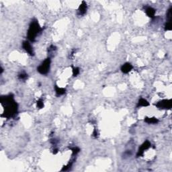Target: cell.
Instances as JSON below:
<instances>
[{
	"mask_svg": "<svg viewBox=\"0 0 172 172\" xmlns=\"http://www.w3.org/2000/svg\"><path fill=\"white\" fill-rule=\"evenodd\" d=\"M36 104H37L38 108H40V109H41V108H42L44 107L43 101H42V100H38L37 102H36Z\"/></svg>",
	"mask_w": 172,
	"mask_h": 172,
	"instance_id": "2e32d148",
	"label": "cell"
},
{
	"mask_svg": "<svg viewBox=\"0 0 172 172\" xmlns=\"http://www.w3.org/2000/svg\"><path fill=\"white\" fill-rule=\"evenodd\" d=\"M145 122H146L147 124H157L159 122V120L156 118H145Z\"/></svg>",
	"mask_w": 172,
	"mask_h": 172,
	"instance_id": "30bf717a",
	"label": "cell"
},
{
	"mask_svg": "<svg viewBox=\"0 0 172 172\" xmlns=\"http://www.w3.org/2000/svg\"><path fill=\"white\" fill-rule=\"evenodd\" d=\"M18 77L20 80H26L28 78V75L25 73H20L18 75Z\"/></svg>",
	"mask_w": 172,
	"mask_h": 172,
	"instance_id": "4fadbf2b",
	"label": "cell"
},
{
	"mask_svg": "<svg viewBox=\"0 0 172 172\" xmlns=\"http://www.w3.org/2000/svg\"><path fill=\"white\" fill-rule=\"evenodd\" d=\"M145 12H146V14L151 18H154L155 15V10L154 8L149 6L145 8Z\"/></svg>",
	"mask_w": 172,
	"mask_h": 172,
	"instance_id": "9c48e42d",
	"label": "cell"
},
{
	"mask_svg": "<svg viewBox=\"0 0 172 172\" xmlns=\"http://www.w3.org/2000/svg\"><path fill=\"white\" fill-rule=\"evenodd\" d=\"M55 92H56V93L59 95H63V94L65 93V92H66V90H65V89L63 88V87H58L57 85H55Z\"/></svg>",
	"mask_w": 172,
	"mask_h": 172,
	"instance_id": "8fae6325",
	"label": "cell"
},
{
	"mask_svg": "<svg viewBox=\"0 0 172 172\" xmlns=\"http://www.w3.org/2000/svg\"><path fill=\"white\" fill-rule=\"evenodd\" d=\"M50 66V59L47 58L43 61V63L37 68V71L40 74L46 75L49 72Z\"/></svg>",
	"mask_w": 172,
	"mask_h": 172,
	"instance_id": "3957f363",
	"label": "cell"
},
{
	"mask_svg": "<svg viewBox=\"0 0 172 172\" xmlns=\"http://www.w3.org/2000/svg\"><path fill=\"white\" fill-rule=\"evenodd\" d=\"M79 72H80V71H79V69L78 67H74L73 69V75L74 77L78 75L79 74Z\"/></svg>",
	"mask_w": 172,
	"mask_h": 172,
	"instance_id": "9a60e30c",
	"label": "cell"
},
{
	"mask_svg": "<svg viewBox=\"0 0 172 172\" xmlns=\"http://www.w3.org/2000/svg\"><path fill=\"white\" fill-rule=\"evenodd\" d=\"M172 106L171 100H163L159 101L156 104L157 108L159 109H171Z\"/></svg>",
	"mask_w": 172,
	"mask_h": 172,
	"instance_id": "277c9868",
	"label": "cell"
},
{
	"mask_svg": "<svg viewBox=\"0 0 172 172\" xmlns=\"http://www.w3.org/2000/svg\"><path fill=\"white\" fill-rule=\"evenodd\" d=\"M151 146V143H150L149 141H145V143H143V145H142L141 146L139 147V149H138V153H137V157L143 156V154H144V153H145V150L148 149Z\"/></svg>",
	"mask_w": 172,
	"mask_h": 172,
	"instance_id": "5b68a950",
	"label": "cell"
},
{
	"mask_svg": "<svg viewBox=\"0 0 172 172\" xmlns=\"http://www.w3.org/2000/svg\"><path fill=\"white\" fill-rule=\"evenodd\" d=\"M71 151L73 152V154L77 155L80 151V149L78 147H73V148H71Z\"/></svg>",
	"mask_w": 172,
	"mask_h": 172,
	"instance_id": "e0dca14e",
	"label": "cell"
},
{
	"mask_svg": "<svg viewBox=\"0 0 172 172\" xmlns=\"http://www.w3.org/2000/svg\"><path fill=\"white\" fill-rule=\"evenodd\" d=\"M87 3H85V2H82V3H81L80 5H79V9H78L79 14L80 15H84L86 13V11H87Z\"/></svg>",
	"mask_w": 172,
	"mask_h": 172,
	"instance_id": "ba28073f",
	"label": "cell"
},
{
	"mask_svg": "<svg viewBox=\"0 0 172 172\" xmlns=\"http://www.w3.org/2000/svg\"><path fill=\"white\" fill-rule=\"evenodd\" d=\"M132 69V65L129 63H125V64H124L121 67V71H122V73H128L130 72Z\"/></svg>",
	"mask_w": 172,
	"mask_h": 172,
	"instance_id": "52a82bcc",
	"label": "cell"
},
{
	"mask_svg": "<svg viewBox=\"0 0 172 172\" xmlns=\"http://www.w3.org/2000/svg\"><path fill=\"white\" fill-rule=\"evenodd\" d=\"M42 31V28L40 27L36 20H33L30 24L29 28L28 30V39L30 41L34 42L36 38Z\"/></svg>",
	"mask_w": 172,
	"mask_h": 172,
	"instance_id": "7a4b0ae2",
	"label": "cell"
},
{
	"mask_svg": "<svg viewBox=\"0 0 172 172\" xmlns=\"http://www.w3.org/2000/svg\"><path fill=\"white\" fill-rule=\"evenodd\" d=\"M149 106V103L148 102L147 100H146L144 98H141L140 100H138V104L137 106L139 107V106H143V107H146V106Z\"/></svg>",
	"mask_w": 172,
	"mask_h": 172,
	"instance_id": "7c38bea8",
	"label": "cell"
},
{
	"mask_svg": "<svg viewBox=\"0 0 172 172\" xmlns=\"http://www.w3.org/2000/svg\"><path fill=\"white\" fill-rule=\"evenodd\" d=\"M1 102L5 107L4 113L2 116L6 118L13 117L18 111V104L14 100V97L11 94L1 98Z\"/></svg>",
	"mask_w": 172,
	"mask_h": 172,
	"instance_id": "6da1fadb",
	"label": "cell"
},
{
	"mask_svg": "<svg viewBox=\"0 0 172 172\" xmlns=\"http://www.w3.org/2000/svg\"><path fill=\"white\" fill-rule=\"evenodd\" d=\"M165 30H171V21L167 22L165 25Z\"/></svg>",
	"mask_w": 172,
	"mask_h": 172,
	"instance_id": "5bb4252c",
	"label": "cell"
},
{
	"mask_svg": "<svg viewBox=\"0 0 172 172\" xmlns=\"http://www.w3.org/2000/svg\"><path fill=\"white\" fill-rule=\"evenodd\" d=\"M93 136L95 137V138H97V136H98V132H97L96 130H94V131H93Z\"/></svg>",
	"mask_w": 172,
	"mask_h": 172,
	"instance_id": "ac0fdd59",
	"label": "cell"
},
{
	"mask_svg": "<svg viewBox=\"0 0 172 172\" xmlns=\"http://www.w3.org/2000/svg\"><path fill=\"white\" fill-rule=\"evenodd\" d=\"M22 47L24 50H26L30 55L33 56V55H34L33 48H32V46H31L30 44L29 43V42H28V41H24L22 43Z\"/></svg>",
	"mask_w": 172,
	"mask_h": 172,
	"instance_id": "8992f818",
	"label": "cell"
}]
</instances>
